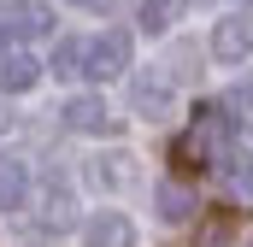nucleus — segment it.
Wrapping results in <instances>:
<instances>
[{"mask_svg": "<svg viewBox=\"0 0 253 247\" xmlns=\"http://www.w3.org/2000/svg\"><path fill=\"white\" fill-rule=\"evenodd\" d=\"M224 147H230V118H224V106H200V112H194V129L177 135L171 159H177V171H200V165H218Z\"/></svg>", "mask_w": 253, "mask_h": 247, "instance_id": "nucleus-1", "label": "nucleus"}, {"mask_svg": "<svg viewBox=\"0 0 253 247\" xmlns=\"http://www.w3.org/2000/svg\"><path fill=\"white\" fill-rule=\"evenodd\" d=\"M212 53H218L224 65H236V59H248V53H253V18H248V12L218 18V30H212Z\"/></svg>", "mask_w": 253, "mask_h": 247, "instance_id": "nucleus-2", "label": "nucleus"}, {"mask_svg": "<svg viewBox=\"0 0 253 247\" xmlns=\"http://www.w3.org/2000/svg\"><path fill=\"white\" fill-rule=\"evenodd\" d=\"M129 59V41H124V30H100L94 41H88V59H83V71L88 77H118Z\"/></svg>", "mask_w": 253, "mask_h": 247, "instance_id": "nucleus-3", "label": "nucleus"}, {"mask_svg": "<svg viewBox=\"0 0 253 247\" xmlns=\"http://www.w3.org/2000/svg\"><path fill=\"white\" fill-rule=\"evenodd\" d=\"M6 30H12V36H47V30H53V12H47L42 0H12V6H6Z\"/></svg>", "mask_w": 253, "mask_h": 247, "instance_id": "nucleus-4", "label": "nucleus"}, {"mask_svg": "<svg viewBox=\"0 0 253 247\" xmlns=\"http://www.w3.org/2000/svg\"><path fill=\"white\" fill-rule=\"evenodd\" d=\"M153 206H159V218H165V224H183V218H194V188L171 177V183L153 188Z\"/></svg>", "mask_w": 253, "mask_h": 247, "instance_id": "nucleus-5", "label": "nucleus"}, {"mask_svg": "<svg viewBox=\"0 0 253 247\" xmlns=\"http://www.w3.org/2000/svg\"><path fill=\"white\" fill-rule=\"evenodd\" d=\"M88 247H135V224L124 212H100L88 224Z\"/></svg>", "mask_w": 253, "mask_h": 247, "instance_id": "nucleus-6", "label": "nucleus"}, {"mask_svg": "<svg viewBox=\"0 0 253 247\" xmlns=\"http://www.w3.org/2000/svg\"><path fill=\"white\" fill-rule=\"evenodd\" d=\"M65 124L71 129H83V135H94V129H106V100L100 94H77V100H65Z\"/></svg>", "mask_w": 253, "mask_h": 247, "instance_id": "nucleus-7", "label": "nucleus"}, {"mask_svg": "<svg viewBox=\"0 0 253 247\" xmlns=\"http://www.w3.org/2000/svg\"><path fill=\"white\" fill-rule=\"evenodd\" d=\"M218 171H224V183H230V194H253V159L248 147H224V159H218Z\"/></svg>", "mask_w": 253, "mask_h": 247, "instance_id": "nucleus-8", "label": "nucleus"}, {"mask_svg": "<svg viewBox=\"0 0 253 247\" xmlns=\"http://www.w3.org/2000/svg\"><path fill=\"white\" fill-rule=\"evenodd\" d=\"M36 77H42V59H30V53H6V65H0V82H6V94H24V88H36Z\"/></svg>", "mask_w": 253, "mask_h": 247, "instance_id": "nucleus-9", "label": "nucleus"}, {"mask_svg": "<svg viewBox=\"0 0 253 247\" xmlns=\"http://www.w3.org/2000/svg\"><path fill=\"white\" fill-rule=\"evenodd\" d=\"M177 12H183V0H141V12H135V18H141V30H147V36H159V30H171V24H177Z\"/></svg>", "mask_w": 253, "mask_h": 247, "instance_id": "nucleus-10", "label": "nucleus"}, {"mask_svg": "<svg viewBox=\"0 0 253 247\" xmlns=\"http://www.w3.org/2000/svg\"><path fill=\"white\" fill-rule=\"evenodd\" d=\"M24 188H30V177H24V165L0 153V206H24Z\"/></svg>", "mask_w": 253, "mask_h": 247, "instance_id": "nucleus-11", "label": "nucleus"}, {"mask_svg": "<svg viewBox=\"0 0 253 247\" xmlns=\"http://www.w3.org/2000/svg\"><path fill=\"white\" fill-rule=\"evenodd\" d=\"M83 59H88V41H59L53 47V77H77Z\"/></svg>", "mask_w": 253, "mask_h": 247, "instance_id": "nucleus-12", "label": "nucleus"}, {"mask_svg": "<svg viewBox=\"0 0 253 247\" xmlns=\"http://www.w3.org/2000/svg\"><path fill=\"white\" fill-rule=\"evenodd\" d=\"M135 106H147V118L165 112V82H135Z\"/></svg>", "mask_w": 253, "mask_h": 247, "instance_id": "nucleus-13", "label": "nucleus"}, {"mask_svg": "<svg viewBox=\"0 0 253 247\" xmlns=\"http://www.w3.org/2000/svg\"><path fill=\"white\" fill-rule=\"evenodd\" d=\"M230 242V224H224V218H218V224H206V236H200V247H224Z\"/></svg>", "mask_w": 253, "mask_h": 247, "instance_id": "nucleus-14", "label": "nucleus"}, {"mask_svg": "<svg viewBox=\"0 0 253 247\" xmlns=\"http://www.w3.org/2000/svg\"><path fill=\"white\" fill-rule=\"evenodd\" d=\"M236 100H248V106H253V77L242 82V88H236Z\"/></svg>", "mask_w": 253, "mask_h": 247, "instance_id": "nucleus-15", "label": "nucleus"}, {"mask_svg": "<svg viewBox=\"0 0 253 247\" xmlns=\"http://www.w3.org/2000/svg\"><path fill=\"white\" fill-rule=\"evenodd\" d=\"M77 6H106V0H77Z\"/></svg>", "mask_w": 253, "mask_h": 247, "instance_id": "nucleus-16", "label": "nucleus"}, {"mask_svg": "<svg viewBox=\"0 0 253 247\" xmlns=\"http://www.w3.org/2000/svg\"><path fill=\"white\" fill-rule=\"evenodd\" d=\"M0 53H6V30H0Z\"/></svg>", "mask_w": 253, "mask_h": 247, "instance_id": "nucleus-17", "label": "nucleus"}]
</instances>
